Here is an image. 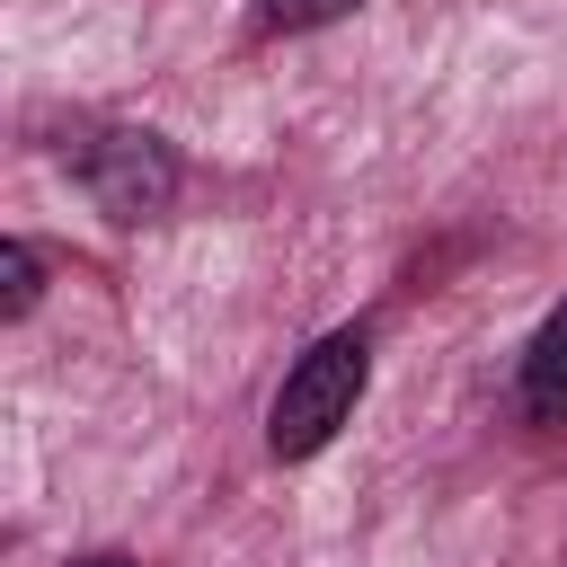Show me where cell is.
Here are the masks:
<instances>
[{
    "mask_svg": "<svg viewBox=\"0 0 567 567\" xmlns=\"http://www.w3.org/2000/svg\"><path fill=\"white\" fill-rule=\"evenodd\" d=\"M363 381H372V346H363V328H328V337L284 372V390H275V408H266V443H275V461H310V452L354 416Z\"/></svg>",
    "mask_w": 567,
    "mask_h": 567,
    "instance_id": "1",
    "label": "cell"
},
{
    "mask_svg": "<svg viewBox=\"0 0 567 567\" xmlns=\"http://www.w3.org/2000/svg\"><path fill=\"white\" fill-rule=\"evenodd\" d=\"M71 168H80V186H89V204H97L106 221H151V213H168V195H177V151H168L159 133H133V124L80 133V142H71Z\"/></svg>",
    "mask_w": 567,
    "mask_h": 567,
    "instance_id": "2",
    "label": "cell"
},
{
    "mask_svg": "<svg viewBox=\"0 0 567 567\" xmlns=\"http://www.w3.org/2000/svg\"><path fill=\"white\" fill-rule=\"evenodd\" d=\"M523 416L532 425H567V301L540 319V337L523 346Z\"/></svg>",
    "mask_w": 567,
    "mask_h": 567,
    "instance_id": "3",
    "label": "cell"
},
{
    "mask_svg": "<svg viewBox=\"0 0 567 567\" xmlns=\"http://www.w3.org/2000/svg\"><path fill=\"white\" fill-rule=\"evenodd\" d=\"M35 292H44V266H35L27 239H9V248H0V319H27Z\"/></svg>",
    "mask_w": 567,
    "mask_h": 567,
    "instance_id": "4",
    "label": "cell"
},
{
    "mask_svg": "<svg viewBox=\"0 0 567 567\" xmlns=\"http://www.w3.org/2000/svg\"><path fill=\"white\" fill-rule=\"evenodd\" d=\"M354 0H257V27H275V35H301V27H328V18H346Z\"/></svg>",
    "mask_w": 567,
    "mask_h": 567,
    "instance_id": "5",
    "label": "cell"
},
{
    "mask_svg": "<svg viewBox=\"0 0 567 567\" xmlns=\"http://www.w3.org/2000/svg\"><path fill=\"white\" fill-rule=\"evenodd\" d=\"M89 567H124V558H89Z\"/></svg>",
    "mask_w": 567,
    "mask_h": 567,
    "instance_id": "6",
    "label": "cell"
}]
</instances>
